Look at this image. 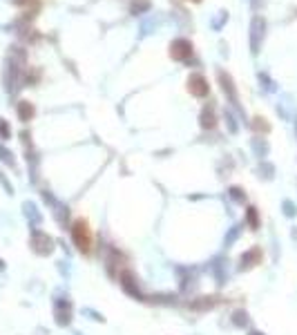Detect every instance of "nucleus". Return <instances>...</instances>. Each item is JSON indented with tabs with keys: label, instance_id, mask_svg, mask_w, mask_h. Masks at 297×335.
<instances>
[{
	"label": "nucleus",
	"instance_id": "f257e3e1",
	"mask_svg": "<svg viewBox=\"0 0 297 335\" xmlns=\"http://www.w3.org/2000/svg\"><path fill=\"white\" fill-rule=\"evenodd\" d=\"M72 241L74 246L78 248V253L83 255H90L92 253V230H90V224L85 219H76L72 224Z\"/></svg>",
	"mask_w": 297,
	"mask_h": 335
},
{
	"label": "nucleus",
	"instance_id": "f03ea898",
	"mask_svg": "<svg viewBox=\"0 0 297 335\" xmlns=\"http://www.w3.org/2000/svg\"><path fill=\"white\" fill-rule=\"evenodd\" d=\"M29 248H32V253L40 255V257H49L54 253V248H56V241L45 230L32 228V233H29Z\"/></svg>",
	"mask_w": 297,
	"mask_h": 335
},
{
	"label": "nucleus",
	"instance_id": "7ed1b4c3",
	"mask_svg": "<svg viewBox=\"0 0 297 335\" xmlns=\"http://www.w3.org/2000/svg\"><path fill=\"white\" fill-rule=\"evenodd\" d=\"M54 322H56L58 326L72 324V300L63 291L54 293Z\"/></svg>",
	"mask_w": 297,
	"mask_h": 335
},
{
	"label": "nucleus",
	"instance_id": "20e7f679",
	"mask_svg": "<svg viewBox=\"0 0 297 335\" xmlns=\"http://www.w3.org/2000/svg\"><path fill=\"white\" fill-rule=\"evenodd\" d=\"M119 284L123 288V293L130 295L132 300H139V302H145V295L141 293V286H139V277L134 275L130 268H123L121 275H119Z\"/></svg>",
	"mask_w": 297,
	"mask_h": 335
},
{
	"label": "nucleus",
	"instance_id": "39448f33",
	"mask_svg": "<svg viewBox=\"0 0 297 335\" xmlns=\"http://www.w3.org/2000/svg\"><path fill=\"white\" fill-rule=\"evenodd\" d=\"M43 199H45V204L52 206V215H54V219H56V224L65 228L67 224H70V208H67L65 204H60V201L49 190H43Z\"/></svg>",
	"mask_w": 297,
	"mask_h": 335
},
{
	"label": "nucleus",
	"instance_id": "423d86ee",
	"mask_svg": "<svg viewBox=\"0 0 297 335\" xmlns=\"http://www.w3.org/2000/svg\"><path fill=\"white\" fill-rule=\"evenodd\" d=\"M262 259H264V251L259 246H252L239 257V271H252L255 266L262 264Z\"/></svg>",
	"mask_w": 297,
	"mask_h": 335
},
{
	"label": "nucleus",
	"instance_id": "0eeeda50",
	"mask_svg": "<svg viewBox=\"0 0 297 335\" xmlns=\"http://www.w3.org/2000/svg\"><path fill=\"white\" fill-rule=\"evenodd\" d=\"M188 92L193 96H199V99L208 96L210 85L206 81V76H203V74H190V78H188Z\"/></svg>",
	"mask_w": 297,
	"mask_h": 335
},
{
	"label": "nucleus",
	"instance_id": "6e6552de",
	"mask_svg": "<svg viewBox=\"0 0 297 335\" xmlns=\"http://www.w3.org/2000/svg\"><path fill=\"white\" fill-rule=\"evenodd\" d=\"M264 29H266L264 18H259V16L252 18V25H250V50H252V54H257V52H259V47H262Z\"/></svg>",
	"mask_w": 297,
	"mask_h": 335
},
{
	"label": "nucleus",
	"instance_id": "1a4fd4ad",
	"mask_svg": "<svg viewBox=\"0 0 297 335\" xmlns=\"http://www.w3.org/2000/svg\"><path fill=\"white\" fill-rule=\"evenodd\" d=\"M170 56L175 58V60H188L190 56H193V45H190V40H185V38L172 40V45H170Z\"/></svg>",
	"mask_w": 297,
	"mask_h": 335
},
{
	"label": "nucleus",
	"instance_id": "9d476101",
	"mask_svg": "<svg viewBox=\"0 0 297 335\" xmlns=\"http://www.w3.org/2000/svg\"><path fill=\"white\" fill-rule=\"evenodd\" d=\"M217 78H219V83H221V90L228 94V99H230V103L235 107L239 105V96H237V90H235V83H232V78L230 74H226L224 70H219L217 72Z\"/></svg>",
	"mask_w": 297,
	"mask_h": 335
},
{
	"label": "nucleus",
	"instance_id": "9b49d317",
	"mask_svg": "<svg viewBox=\"0 0 297 335\" xmlns=\"http://www.w3.org/2000/svg\"><path fill=\"white\" fill-rule=\"evenodd\" d=\"M23 215L27 217V221H29V226L32 228H38L43 224V212L38 210V206H36L34 201H25L23 204Z\"/></svg>",
	"mask_w": 297,
	"mask_h": 335
},
{
	"label": "nucleus",
	"instance_id": "f8f14e48",
	"mask_svg": "<svg viewBox=\"0 0 297 335\" xmlns=\"http://www.w3.org/2000/svg\"><path fill=\"white\" fill-rule=\"evenodd\" d=\"M217 304H219V297H215V295H203V297H197V300H190V302H188V308L203 313V310L215 308Z\"/></svg>",
	"mask_w": 297,
	"mask_h": 335
},
{
	"label": "nucleus",
	"instance_id": "ddd939ff",
	"mask_svg": "<svg viewBox=\"0 0 297 335\" xmlns=\"http://www.w3.org/2000/svg\"><path fill=\"white\" fill-rule=\"evenodd\" d=\"M16 114H18V119H20L23 123L32 121V119H34V114H36L34 103H29V101H18V105H16Z\"/></svg>",
	"mask_w": 297,
	"mask_h": 335
},
{
	"label": "nucleus",
	"instance_id": "4468645a",
	"mask_svg": "<svg viewBox=\"0 0 297 335\" xmlns=\"http://www.w3.org/2000/svg\"><path fill=\"white\" fill-rule=\"evenodd\" d=\"M199 121H201V127L203 130H213L215 125H217V117H215V107L213 105H206L201 109V117H199Z\"/></svg>",
	"mask_w": 297,
	"mask_h": 335
},
{
	"label": "nucleus",
	"instance_id": "2eb2a0df",
	"mask_svg": "<svg viewBox=\"0 0 297 335\" xmlns=\"http://www.w3.org/2000/svg\"><path fill=\"white\" fill-rule=\"evenodd\" d=\"M246 226H248L250 230H259V226H262V219H259V210L255 208V206H248L246 208Z\"/></svg>",
	"mask_w": 297,
	"mask_h": 335
},
{
	"label": "nucleus",
	"instance_id": "dca6fc26",
	"mask_svg": "<svg viewBox=\"0 0 297 335\" xmlns=\"http://www.w3.org/2000/svg\"><path fill=\"white\" fill-rule=\"evenodd\" d=\"M0 161H3L5 166H9V168H16V157H14V152L7 150L3 143H0Z\"/></svg>",
	"mask_w": 297,
	"mask_h": 335
},
{
	"label": "nucleus",
	"instance_id": "f3484780",
	"mask_svg": "<svg viewBox=\"0 0 297 335\" xmlns=\"http://www.w3.org/2000/svg\"><path fill=\"white\" fill-rule=\"evenodd\" d=\"M252 150H255V154L259 157V159H264V157L268 154V143H266L264 139L255 137V139H252Z\"/></svg>",
	"mask_w": 297,
	"mask_h": 335
},
{
	"label": "nucleus",
	"instance_id": "a211bd4d",
	"mask_svg": "<svg viewBox=\"0 0 297 335\" xmlns=\"http://www.w3.org/2000/svg\"><path fill=\"white\" fill-rule=\"evenodd\" d=\"M248 313H246V310L244 308H239V310H235V313H232V324L235 326H248Z\"/></svg>",
	"mask_w": 297,
	"mask_h": 335
},
{
	"label": "nucleus",
	"instance_id": "6ab92c4d",
	"mask_svg": "<svg viewBox=\"0 0 297 335\" xmlns=\"http://www.w3.org/2000/svg\"><path fill=\"white\" fill-rule=\"evenodd\" d=\"M213 273H215V277H217V284H224L226 282L228 273H224V264H221V259H215L213 261Z\"/></svg>",
	"mask_w": 297,
	"mask_h": 335
},
{
	"label": "nucleus",
	"instance_id": "aec40b11",
	"mask_svg": "<svg viewBox=\"0 0 297 335\" xmlns=\"http://www.w3.org/2000/svg\"><path fill=\"white\" fill-rule=\"evenodd\" d=\"M257 172H259V176H264L266 181H270L275 176V168L270 166V163H266V161H262L259 163V168H257Z\"/></svg>",
	"mask_w": 297,
	"mask_h": 335
},
{
	"label": "nucleus",
	"instance_id": "412c9836",
	"mask_svg": "<svg viewBox=\"0 0 297 335\" xmlns=\"http://www.w3.org/2000/svg\"><path fill=\"white\" fill-rule=\"evenodd\" d=\"M239 235H241V226H232L230 230H228V235H226V239H224V246L226 248H230L235 241L239 239Z\"/></svg>",
	"mask_w": 297,
	"mask_h": 335
},
{
	"label": "nucleus",
	"instance_id": "4be33fe9",
	"mask_svg": "<svg viewBox=\"0 0 297 335\" xmlns=\"http://www.w3.org/2000/svg\"><path fill=\"white\" fill-rule=\"evenodd\" d=\"M228 194H230V199L237 201V204H244L246 201V192H244V188H239V186H232L230 190H228Z\"/></svg>",
	"mask_w": 297,
	"mask_h": 335
},
{
	"label": "nucleus",
	"instance_id": "5701e85b",
	"mask_svg": "<svg viewBox=\"0 0 297 335\" xmlns=\"http://www.w3.org/2000/svg\"><path fill=\"white\" fill-rule=\"evenodd\" d=\"M150 9V3L147 0H137V3H132V7H130V11H132L134 16L141 14V11H147Z\"/></svg>",
	"mask_w": 297,
	"mask_h": 335
},
{
	"label": "nucleus",
	"instance_id": "b1692460",
	"mask_svg": "<svg viewBox=\"0 0 297 335\" xmlns=\"http://www.w3.org/2000/svg\"><path fill=\"white\" fill-rule=\"evenodd\" d=\"M0 139L3 141H7V139H11V125L5 121L3 117H0Z\"/></svg>",
	"mask_w": 297,
	"mask_h": 335
},
{
	"label": "nucleus",
	"instance_id": "393cba45",
	"mask_svg": "<svg viewBox=\"0 0 297 335\" xmlns=\"http://www.w3.org/2000/svg\"><path fill=\"white\" fill-rule=\"evenodd\" d=\"M252 127H255L257 132H270V125L266 123V119H262V117H255V119H252Z\"/></svg>",
	"mask_w": 297,
	"mask_h": 335
},
{
	"label": "nucleus",
	"instance_id": "a878e982",
	"mask_svg": "<svg viewBox=\"0 0 297 335\" xmlns=\"http://www.w3.org/2000/svg\"><path fill=\"white\" fill-rule=\"evenodd\" d=\"M282 210H284V215H286V217H295V215H297V206H295L290 199H286V201L282 204Z\"/></svg>",
	"mask_w": 297,
	"mask_h": 335
},
{
	"label": "nucleus",
	"instance_id": "bb28decb",
	"mask_svg": "<svg viewBox=\"0 0 297 335\" xmlns=\"http://www.w3.org/2000/svg\"><path fill=\"white\" fill-rule=\"evenodd\" d=\"M0 186L5 188V192H7L9 197H11V194H14V186H11V181L7 179V174H5L3 170H0Z\"/></svg>",
	"mask_w": 297,
	"mask_h": 335
},
{
	"label": "nucleus",
	"instance_id": "cd10ccee",
	"mask_svg": "<svg viewBox=\"0 0 297 335\" xmlns=\"http://www.w3.org/2000/svg\"><path fill=\"white\" fill-rule=\"evenodd\" d=\"M83 315H88V318H90V320H94V322H101V324L105 322L103 313H96L94 308H83Z\"/></svg>",
	"mask_w": 297,
	"mask_h": 335
},
{
	"label": "nucleus",
	"instance_id": "c85d7f7f",
	"mask_svg": "<svg viewBox=\"0 0 297 335\" xmlns=\"http://www.w3.org/2000/svg\"><path fill=\"white\" fill-rule=\"evenodd\" d=\"M226 121H228V130H230L232 134L237 132V125H235V121H232V114H230V112H226Z\"/></svg>",
	"mask_w": 297,
	"mask_h": 335
},
{
	"label": "nucleus",
	"instance_id": "c756f323",
	"mask_svg": "<svg viewBox=\"0 0 297 335\" xmlns=\"http://www.w3.org/2000/svg\"><path fill=\"white\" fill-rule=\"evenodd\" d=\"M5 268H7V264H5V259H0V273H3Z\"/></svg>",
	"mask_w": 297,
	"mask_h": 335
},
{
	"label": "nucleus",
	"instance_id": "7c9ffc66",
	"mask_svg": "<svg viewBox=\"0 0 297 335\" xmlns=\"http://www.w3.org/2000/svg\"><path fill=\"white\" fill-rule=\"evenodd\" d=\"M248 335H266V333H262V331H248Z\"/></svg>",
	"mask_w": 297,
	"mask_h": 335
},
{
	"label": "nucleus",
	"instance_id": "2f4dec72",
	"mask_svg": "<svg viewBox=\"0 0 297 335\" xmlns=\"http://www.w3.org/2000/svg\"><path fill=\"white\" fill-rule=\"evenodd\" d=\"M195 3H199V0H195Z\"/></svg>",
	"mask_w": 297,
	"mask_h": 335
}]
</instances>
